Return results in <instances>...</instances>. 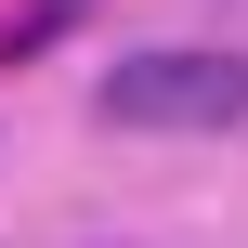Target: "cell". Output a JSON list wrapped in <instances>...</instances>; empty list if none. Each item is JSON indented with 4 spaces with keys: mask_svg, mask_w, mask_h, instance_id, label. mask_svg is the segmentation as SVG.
Returning a JSON list of instances; mask_svg holds the SVG:
<instances>
[{
    "mask_svg": "<svg viewBox=\"0 0 248 248\" xmlns=\"http://www.w3.org/2000/svg\"><path fill=\"white\" fill-rule=\"evenodd\" d=\"M92 105L118 131H235L248 118V65L235 52H118L92 78Z\"/></svg>",
    "mask_w": 248,
    "mask_h": 248,
    "instance_id": "obj_1",
    "label": "cell"
}]
</instances>
